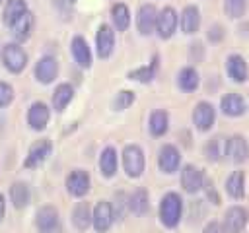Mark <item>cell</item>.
Instances as JSON below:
<instances>
[{
    "label": "cell",
    "mask_w": 249,
    "mask_h": 233,
    "mask_svg": "<svg viewBox=\"0 0 249 233\" xmlns=\"http://www.w3.org/2000/svg\"><path fill=\"white\" fill-rule=\"evenodd\" d=\"M183 214V200L177 192H167L160 202V219L165 227L173 229L179 225Z\"/></svg>",
    "instance_id": "obj_1"
},
{
    "label": "cell",
    "mask_w": 249,
    "mask_h": 233,
    "mask_svg": "<svg viewBox=\"0 0 249 233\" xmlns=\"http://www.w3.org/2000/svg\"><path fill=\"white\" fill-rule=\"evenodd\" d=\"M146 167V159H144V151L140 150V146L136 144H128L123 150V169L130 179H138L144 173Z\"/></svg>",
    "instance_id": "obj_2"
},
{
    "label": "cell",
    "mask_w": 249,
    "mask_h": 233,
    "mask_svg": "<svg viewBox=\"0 0 249 233\" xmlns=\"http://www.w3.org/2000/svg\"><path fill=\"white\" fill-rule=\"evenodd\" d=\"M35 225L39 233H62L60 216L54 206H41L35 216Z\"/></svg>",
    "instance_id": "obj_3"
},
{
    "label": "cell",
    "mask_w": 249,
    "mask_h": 233,
    "mask_svg": "<svg viewBox=\"0 0 249 233\" xmlns=\"http://www.w3.org/2000/svg\"><path fill=\"white\" fill-rule=\"evenodd\" d=\"M2 62L4 68L12 74H19L27 64V54L18 43H8L2 49Z\"/></svg>",
    "instance_id": "obj_4"
},
{
    "label": "cell",
    "mask_w": 249,
    "mask_h": 233,
    "mask_svg": "<svg viewBox=\"0 0 249 233\" xmlns=\"http://www.w3.org/2000/svg\"><path fill=\"white\" fill-rule=\"evenodd\" d=\"M179 23V16L171 6H165L158 12V19H156V33L160 39H169L173 37L175 29Z\"/></svg>",
    "instance_id": "obj_5"
},
{
    "label": "cell",
    "mask_w": 249,
    "mask_h": 233,
    "mask_svg": "<svg viewBox=\"0 0 249 233\" xmlns=\"http://www.w3.org/2000/svg\"><path fill=\"white\" fill-rule=\"evenodd\" d=\"M53 151V144L49 138H43V140H37L35 144H31L27 155H25V161H23V167L25 169H35L39 165H43L47 161V157L51 155Z\"/></svg>",
    "instance_id": "obj_6"
},
{
    "label": "cell",
    "mask_w": 249,
    "mask_h": 233,
    "mask_svg": "<svg viewBox=\"0 0 249 233\" xmlns=\"http://www.w3.org/2000/svg\"><path fill=\"white\" fill-rule=\"evenodd\" d=\"M115 214H113V206L107 200H99L91 212V225L97 233H105L109 231V227L113 225Z\"/></svg>",
    "instance_id": "obj_7"
},
{
    "label": "cell",
    "mask_w": 249,
    "mask_h": 233,
    "mask_svg": "<svg viewBox=\"0 0 249 233\" xmlns=\"http://www.w3.org/2000/svg\"><path fill=\"white\" fill-rule=\"evenodd\" d=\"M115 49V31L111 25L101 23L95 33V50L99 58H109Z\"/></svg>",
    "instance_id": "obj_8"
},
{
    "label": "cell",
    "mask_w": 249,
    "mask_h": 233,
    "mask_svg": "<svg viewBox=\"0 0 249 233\" xmlns=\"http://www.w3.org/2000/svg\"><path fill=\"white\" fill-rule=\"evenodd\" d=\"M179 165H181V153H179V150L173 144H163L160 148V153H158V167L163 173L171 175V173H175L179 169Z\"/></svg>",
    "instance_id": "obj_9"
},
{
    "label": "cell",
    "mask_w": 249,
    "mask_h": 233,
    "mask_svg": "<svg viewBox=\"0 0 249 233\" xmlns=\"http://www.w3.org/2000/svg\"><path fill=\"white\" fill-rule=\"evenodd\" d=\"M247 219H249V212L243 206H231V208H228V212L224 216V231L239 233L245 229Z\"/></svg>",
    "instance_id": "obj_10"
},
{
    "label": "cell",
    "mask_w": 249,
    "mask_h": 233,
    "mask_svg": "<svg viewBox=\"0 0 249 233\" xmlns=\"http://www.w3.org/2000/svg\"><path fill=\"white\" fill-rule=\"evenodd\" d=\"M214 120H216V111H214L212 103H208V101L196 103V107L193 111V122L196 126V130H200V132L210 130Z\"/></svg>",
    "instance_id": "obj_11"
},
{
    "label": "cell",
    "mask_w": 249,
    "mask_h": 233,
    "mask_svg": "<svg viewBox=\"0 0 249 233\" xmlns=\"http://www.w3.org/2000/svg\"><path fill=\"white\" fill-rule=\"evenodd\" d=\"M89 184H91L89 175H88L84 169H74V171L66 177V190H68L72 196H76V198L86 196V194L89 192Z\"/></svg>",
    "instance_id": "obj_12"
},
{
    "label": "cell",
    "mask_w": 249,
    "mask_h": 233,
    "mask_svg": "<svg viewBox=\"0 0 249 233\" xmlns=\"http://www.w3.org/2000/svg\"><path fill=\"white\" fill-rule=\"evenodd\" d=\"M181 186L185 192L195 194L204 186V175L196 165H185L181 169Z\"/></svg>",
    "instance_id": "obj_13"
},
{
    "label": "cell",
    "mask_w": 249,
    "mask_h": 233,
    "mask_svg": "<svg viewBox=\"0 0 249 233\" xmlns=\"http://www.w3.org/2000/svg\"><path fill=\"white\" fill-rule=\"evenodd\" d=\"M58 76V62L54 56H41L35 64V78L39 83H51Z\"/></svg>",
    "instance_id": "obj_14"
},
{
    "label": "cell",
    "mask_w": 249,
    "mask_h": 233,
    "mask_svg": "<svg viewBox=\"0 0 249 233\" xmlns=\"http://www.w3.org/2000/svg\"><path fill=\"white\" fill-rule=\"evenodd\" d=\"M156 19H158V10L154 4H142L138 14H136V27L142 35H150L156 31Z\"/></svg>",
    "instance_id": "obj_15"
},
{
    "label": "cell",
    "mask_w": 249,
    "mask_h": 233,
    "mask_svg": "<svg viewBox=\"0 0 249 233\" xmlns=\"http://www.w3.org/2000/svg\"><path fill=\"white\" fill-rule=\"evenodd\" d=\"M51 118V111L43 101H35L27 111V124L33 130H45Z\"/></svg>",
    "instance_id": "obj_16"
},
{
    "label": "cell",
    "mask_w": 249,
    "mask_h": 233,
    "mask_svg": "<svg viewBox=\"0 0 249 233\" xmlns=\"http://www.w3.org/2000/svg\"><path fill=\"white\" fill-rule=\"evenodd\" d=\"M226 155H230V159L233 163H245L247 157H249V144L243 136L235 134L228 140L226 144Z\"/></svg>",
    "instance_id": "obj_17"
},
{
    "label": "cell",
    "mask_w": 249,
    "mask_h": 233,
    "mask_svg": "<svg viewBox=\"0 0 249 233\" xmlns=\"http://www.w3.org/2000/svg\"><path fill=\"white\" fill-rule=\"evenodd\" d=\"M226 70H228V76L237 83H243L249 78V68L241 54H230L226 60Z\"/></svg>",
    "instance_id": "obj_18"
},
{
    "label": "cell",
    "mask_w": 249,
    "mask_h": 233,
    "mask_svg": "<svg viewBox=\"0 0 249 233\" xmlns=\"http://www.w3.org/2000/svg\"><path fill=\"white\" fill-rule=\"evenodd\" d=\"M70 50H72V56H74V60L78 62L80 68H89L91 66V50H89L88 41L82 35H76L72 39Z\"/></svg>",
    "instance_id": "obj_19"
},
{
    "label": "cell",
    "mask_w": 249,
    "mask_h": 233,
    "mask_svg": "<svg viewBox=\"0 0 249 233\" xmlns=\"http://www.w3.org/2000/svg\"><path fill=\"white\" fill-rule=\"evenodd\" d=\"M33 25H35V17H33V14L27 10V12H25L23 16H19V17L14 21V25L10 27L14 39L19 41V43L27 41L29 35H31V31H33Z\"/></svg>",
    "instance_id": "obj_20"
},
{
    "label": "cell",
    "mask_w": 249,
    "mask_h": 233,
    "mask_svg": "<svg viewBox=\"0 0 249 233\" xmlns=\"http://www.w3.org/2000/svg\"><path fill=\"white\" fill-rule=\"evenodd\" d=\"M179 23H181L183 33H187V35L196 33L200 27V10L196 6H185L181 12V17H179Z\"/></svg>",
    "instance_id": "obj_21"
},
{
    "label": "cell",
    "mask_w": 249,
    "mask_h": 233,
    "mask_svg": "<svg viewBox=\"0 0 249 233\" xmlns=\"http://www.w3.org/2000/svg\"><path fill=\"white\" fill-rule=\"evenodd\" d=\"M220 107H222V113L228 116H241L247 109L245 99L237 93H226L220 101Z\"/></svg>",
    "instance_id": "obj_22"
},
{
    "label": "cell",
    "mask_w": 249,
    "mask_h": 233,
    "mask_svg": "<svg viewBox=\"0 0 249 233\" xmlns=\"http://www.w3.org/2000/svg\"><path fill=\"white\" fill-rule=\"evenodd\" d=\"M198 83H200V76H198V72L193 66H185V68L179 70V74H177V85L183 91L191 93V91H195L198 87Z\"/></svg>",
    "instance_id": "obj_23"
},
{
    "label": "cell",
    "mask_w": 249,
    "mask_h": 233,
    "mask_svg": "<svg viewBox=\"0 0 249 233\" xmlns=\"http://www.w3.org/2000/svg\"><path fill=\"white\" fill-rule=\"evenodd\" d=\"M72 97H74V87L70 83H58L56 89L53 91V109L56 113H62L72 101Z\"/></svg>",
    "instance_id": "obj_24"
},
{
    "label": "cell",
    "mask_w": 249,
    "mask_h": 233,
    "mask_svg": "<svg viewBox=\"0 0 249 233\" xmlns=\"http://www.w3.org/2000/svg\"><path fill=\"white\" fill-rule=\"evenodd\" d=\"M117 165H119L117 151H115V148L107 146V148L101 151V155H99V171H101V175L107 177V179H109V177H115Z\"/></svg>",
    "instance_id": "obj_25"
},
{
    "label": "cell",
    "mask_w": 249,
    "mask_h": 233,
    "mask_svg": "<svg viewBox=\"0 0 249 233\" xmlns=\"http://www.w3.org/2000/svg\"><path fill=\"white\" fill-rule=\"evenodd\" d=\"M126 204H128V210L134 214V216H144L150 208V198H148V192L144 188H136L128 198H126Z\"/></svg>",
    "instance_id": "obj_26"
},
{
    "label": "cell",
    "mask_w": 249,
    "mask_h": 233,
    "mask_svg": "<svg viewBox=\"0 0 249 233\" xmlns=\"http://www.w3.org/2000/svg\"><path fill=\"white\" fill-rule=\"evenodd\" d=\"M27 12V2L25 0H6V6H4V14H2V21L4 25L12 27L14 21L23 16Z\"/></svg>",
    "instance_id": "obj_27"
},
{
    "label": "cell",
    "mask_w": 249,
    "mask_h": 233,
    "mask_svg": "<svg viewBox=\"0 0 249 233\" xmlns=\"http://www.w3.org/2000/svg\"><path fill=\"white\" fill-rule=\"evenodd\" d=\"M226 192L233 200H241L245 196V175H243V171H233L226 179Z\"/></svg>",
    "instance_id": "obj_28"
},
{
    "label": "cell",
    "mask_w": 249,
    "mask_h": 233,
    "mask_svg": "<svg viewBox=\"0 0 249 233\" xmlns=\"http://www.w3.org/2000/svg\"><path fill=\"white\" fill-rule=\"evenodd\" d=\"M148 128H150V134H152V136H156V138L163 136V134L167 132V128H169V115H167L165 111H161V109L154 111V113L150 115Z\"/></svg>",
    "instance_id": "obj_29"
},
{
    "label": "cell",
    "mask_w": 249,
    "mask_h": 233,
    "mask_svg": "<svg viewBox=\"0 0 249 233\" xmlns=\"http://www.w3.org/2000/svg\"><path fill=\"white\" fill-rule=\"evenodd\" d=\"M72 223L80 231H86L91 225V210H89L88 202H78L74 206V210H72Z\"/></svg>",
    "instance_id": "obj_30"
},
{
    "label": "cell",
    "mask_w": 249,
    "mask_h": 233,
    "mask_svg": "<svg viewBox=\"0 0 249 233\" xmlns=\"http://www.w3.org/2000/svg\"><path fill=\"white\" fill-rule=\"evenodd\" d=\"M29 198H31V194H29V186L25 183L16 181L10 186V200H12V206L14 208H18V210L25 208L29 204Z\"/></svg>",
    "instance_id": "obj_31"
},
{
    "label": "cell",
    "mask_w": 249,
    "mask_h": 233,
    "mask_svg": "<svg viewBox=\"0 0 249 233\" xmlns=\"http://www.w3.org/2000/svg\"><path fill=\"white\" fill-rule=\"evenodd\" d=\"M111 17H113V25L117 27V31H126L130 25V10L126 4L119 2L111 8Z\"/></svg>",
    "instance_id": "obj_32"
},
{
    "label": "cell",
    "mask_w": 249,
    "mask_h": 233,
    "mask_svg": "<svg viewBox=\"0 0 249 233\" xmlns=\"http://www.w3.org/2000/svg\"><path fill=\"white\" fill-rule=\"evenodd\" d=\"M156 72H158V56H154V60L148 66H140L136 70H130L128 78L136 80V82H142V83H148V82H152L156 78Z\"/></svg>",
    "instance_id": "obj_33"
},
{
    "label": "cell",
    "mask_w": 249,
    "mask_h": 233,
    "mask_svg": "<svg viewBox=\"0 0 249 233\" xmlns=\"http://www.w3.org/2000/svg\"><path fill=\"white\" fill-rule=\"evenodd\" d=\"M224 10H226V16L231 17V19L241 17L247 12V0H226Z\"/></svg>",
    "instance_id": "obj_34"
},
{
    "label": "cell",
    "mask_w": 249,
    "mask_h": 233,
    "mask_svg": "<svg viewBox=\"0 0 249 233\" xmlns=\"http://www.w3.org/2000/svg\"><path fill=\"white\" fill-rule=\"evenodd\" d=\"M132 103H134V91L123 89V91H119V93L115 95V99H113V109H115V111H124V109H128Z\"/></svg>",
    "instance_id": "obj_35"
},
{
    "label": "cell",
    "mask_w": 249,
    "mask_h": 233,
    "mask_svg": "<svg viewBox=\"0 0 249 233\" xmlns=\"http://www.w3.org/2000/svg\"><path fill=\"white\" fill-rule=\"evenodd\" d=\"M204 153H206V157L210 159V161H218L220 159V155H222V138H212L206 146H204Z\"/></svg>",
    "instance_id": "obj_36"
},
{
    "label": "cell",
    "mask_w": 249,
    "mask_h": 233,
    "mask_svg": "<svg viewBox=\"0 0 249 233\" xmlns=\"http://www.w3.org/2000/svg\"><path fill=\"white\" fill-rule=\"evenodd\" d=\"M14 101V89L10 83L0 80V107H8Z\"/></svg>",
    "instance_id": "obj_37"
},
{
    "label": "cell",
    "mask_w": 249,
    "mask_h": 233,
    "mask_svg": "<svg viewBox=\"0 0 249 233\" xmlns=\"http://www.w3.org/2000/svg\"><path fill=\"white\" fill-rule=\"evenodd\" d=\"M208 39H210V41H214V43L222 41V39H224V29H222L220 25H212V27H210V31H208Z\"/></svg>",
    "instance_id": "obj_38"
},
{
    "label": "cell",
    "mask_w": 249,
    "mask_h": 233,
    "mask_svg": "<svg viewBox=\"0 0 249 233\" xmlns=\"http://www.w3.org/2000/svg\"><path fill=\"white\" fill-rule=\"evenodd\" d=\"M202 233H222V225L218 221H210V223H206Z\"/></svg>",
    "instance_id": "obj_39"
},
{
    "label": "cell",
    "mask_w": 249,
    "mask_h": 233,
    "mask_svg": "<svg viewBox=\"0 0 249 233\" xmlns=\"http://www.w3.org/2000/svg\"><path fill=\"white\" fill-rule=\"evenodd\" d=\"M4 212H6V200H4V196L0 194V221H2V217H4Z\"/></svg>",
    "instance_id": "obj_40"
},
{
    "label": "cell",
    "mask_w": 249,
    "mask_h": 233,
    "mask_svg": "<svg viewBox=\"0 0 249 233\" xmlns=\"http://www.w3.org/2000/svg\"><path fill=\"white\" fill-rule=\"evenodd\" d=\"M4 2H6V0H0V4H4Z\"/></svg>",
    "instance_id": "obj_41"
}]
</instances>
